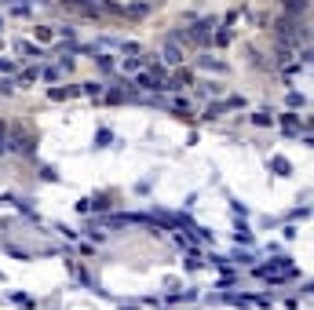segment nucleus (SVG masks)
Instances as JSON below:
<instances>
[{
	"mask_svg": "<svg viewBox=\"0 0 314 310\" xmlns=\"http://www.w3.org/2000/svg\"><path fill=\"white\" fill-rule=\"evenodd\" d=\"M289 106H292V110H296V106H307V99H303V95H296V91H292V95H289Z\"/></svg>",
	"mask_w": 314,
	"mask_h": 310,
	"instance_id": "6ab92c4d",
	"label": "nucleus"
},
{
	"mask_svg": "<svg viewBox=\"0 0 314 310\" xmlns=\"http://www.w3.org/2000/svg\"><path fill=\"white\" fill-rule=\"evenodd\" d=\"M230 40H234V33H230V30H219L216 33V44H230Z\"/></svg>",
	"mask_w": 314,
	"mask_h": 310,
	"instance_id": "dca6fc26",
	"label": "nucleus"
},
{
	"mask_svg": "<svg viewBox=\"0 0 314 310\" xmlns=\"http://www.w3.org/2000/svg\"><path fill=\"white\" fill-rule=\"evenodd\" d=\"M15 88H18V84H15L11 77H4V80H0V95H11Z\"/></svg>",
	"mask_w": 314,
	"mask_h": 310,
	"instance_id": "ddd939ff",
	"label": "nucleus"
},
{
	"mask_svg": "<svg viewBox=\"0 0 314 310\" xmlns=\"http://www.w3.org/2000/svg\"><path fill=\"white\" fill-rule=\"evenodd\" d=\"M234 237H237V245H252V233H248V227H241Z\"/></svg>",
	"mask_w": 314,
	"mask_h": 310,
	"instance_id": "4468645a",
	"label": "nucleus"
},
{
	"mask_svg": "<svg viewBox=\"0 0 314 310\" xmlns=\"http://www.w3.org/2000/svg\"><path fill=\"white\" fill-rule=\"evenodd\" d=\"M0 154H7V124L0 120Z\"/></svg>",
	"mask_w": 314,
	"mask_h": 310,
	"instance_id": "2eb2a0df",
	"label": "nucleus"
},
{
	"mask_svg": "<svg viewBox=\"0 0 314 310\" xmlns=\"http://www.w3.org/2000/svg\"><path fill=\"white\" fill-rule=\"evenodd\" d=\"M252 120L260 128H267V124H274V117H271V110H260V114H252Z\"/></svg>",
	"mask_w": 314,
	"mask_h": 310,
	"instance_id": "9d476101",
	"label": "nucleus"
},
{
	"mask_svg": "<svg viewBox=\"0 0 314 310\" xmlns=\"http://www.w3.org/2000/svg\"><path fill=\"white\" fill-rule=\"evenodd\" d=\"M18 51H22V55H37V59H40V48H33V44H18Z\"/></svg>",
	"mask_w": 314,
	"mask_h": 310,
	"instance_id": "a211bd4d",
	"label": "nucleus"
},
{
	"mask_svg": "<svg viewBox=\"0 0 314 310\" xmlns=\"http://www.w3.org/2000/svg\"><path fill=\"white\" fill-rule=\"evenodd\" d=\"M51 33L55 30H48V26H37V40H51Z\"/></svg>",
	"mask_w": 314,
	"mask_h": 310,
	"instance_id": "f3484780",
	"label": "nucleus"
},
{
	"mask_svg": "<svg viewBox=\"0 0 314 310\" xmlns=\"http://www.w3.org/2000/svg\"><path fill=\"white\" fill-rule=\"evenodd\" d=\"M139 88H161V80L154 73H139Z\"/></svg>",
	"mask_w": 314,
	"mask_h": 310,
	"instance_id": "1a4fd4ad",
	"label": "nucleus"
},
{
	"mask_svg": "<svg viewBox=\"0 0 314 310\" xmlns=\"http://www.w3.org/2000/svg\"><path fill=\"white\" fill-rule=\"evenodd\" d=\"M164 62H172V66H179V62H183L179 40H168V44H164Z\"/></svg>",
	"mask_w": 314,
	"mask_h": 310,
	"instance_id": "20e7f679",
	"label": "nucleus"
},
{
	"mask_svg": "<svg viewBox=\"0 0 314 310\" xmlns=\"http://www.w3.org/2000/svg\"><path fill=\"white\" fill-rule=\"evenodd\" d=\"M289 267H292V263L285 259V256H274L271 263H263V267H252V274H256V277H267V281H271L274 274H281V270H289Z\"/></svg>",
	"mask_w": 314,
	"mask_h": 310,
	"instance_id": "f03ea898",
	"label": "nucleus"
},
{
	"mask_svg": "<svg viewBox=\"0 0 314 310\" xmlns=\"http://www.w3.org/2000/svg\"><path fill=\"white\" fill-rule=\"evenodd\" d=\"M0 26H4V22H0Z\"/></svg>",
	"mask_w": 314,
	"mask_h": 310,
	"instance_id": "4be33fe9",
	"label": "nucleus"
},
{
	"mask_svg": "<svg viewBox=\"0 0 314 310\" xmlns=\"http://www.w3.org/2000/svg\"><path fill=\"white\" fill-rule=\"evenodd\" d=\"M33 80H37V70H26L22 77H18V84H33Z\"/></svg>",
	"mask_w": 314,
	"mask_h": 310,
	"instance_id": "aec40b11",
	"label": "nucleus"
},
{
	"mask_svg": "<svg viewBox=\"0 0 314 310\" xmlns=\"http://www.w3.org/2000/svg\"><path fill=\"white\" fill-rule=\"evenodd\" d=\"M201 70H216V73H230L223 62H212V59H201Z\"/></svg>",
	"mask_w": 314,
	"mask_h": 310,
	"instance_id": "f8f14e48",
	"label": "nucleus"
},
{
	"mask_svg": "<svg viewBox=\"0 0 314 310\" xmlns=\"http://www.w3.org/2000/svg\"><path fill=\"white\" fill-rule=\"evenodd\" d=\"M80 91L91 95V99H99V95H103V84H95V80H91V84H80Z\"/></svg>",
	"mask_w": 314,
	"mask_h": 310,
	"instance_id": "9b49d317",
	"label": "nucleus"
},
{
	"mask_svg": "<svg viewBox=\"0 0 314 310\" xmlns=\"http://www.w3.org/2000/svg\"><path fill=\"white\" fill-rule=\"evenodd\" d=\"M285 15H307V0H285Z\"/></svg>",
	"mask_w": 314,
	"mask_h": 310,
	"instance_id": "39448f33",
	"label": "nucleus"
},
{
	"mask_svg": "<svg viewBox=\"0 0 314 310\" xmlns=\"http://www.w3.org/2000/svg\"><path fill=\"white\" fill-rule=\"evenodd\" d=\"M271 168H274L278 175H289V172H292V164L285 161V157H271Z\"/></svg>",
	"mask_w": 314,
	"mask_h": 310,
	"instance_id": "6e6552de",
	"label": "nucleus"
},
{
	"mask_svg": "<svg viewBox=\"0 0 314 310\" xmlns=\"http://www.w3.org/2000/svg\"><path fill=\"white\" fill-rule=\"evenodd\" d=\"M274 37H278L281 48H296L300 40L307 44V26H300L296 15H278V22H274Z\"/></svg>",
	"mask_w": 314,
	"mask_h": 310,
	"instance_id": "f257e3e1",
	"label": "nucleus"
},
{
	"mask_svg": "<svg viewBox=\"0 0 314 310\" xmlns=\"http://www.w3.org/2000/svg\"><path fill=\"white\" fill-rule=\"evenodd\" d=\"M77 91H80V88H51L48 95H51L55 102H62V99H73V95H77Z\"/></svg>",
	"mask_w": 314,
	"mask_h": 310,
	"instance_id": "0eeeda50",
	"label": "nucleus"
},
{
	"mask_svg": "<svg viewBox=\"0 0 314 310\" xmlns=\"http://www.w3.org/2000/svg\"><path fill=\"white\" fill-rule=\"evenodd\" d=\"M281 128L289 131V135H300V117H296V114H285V117H281Z\"/></svg>",
	"mask_w": 314,
	"mask_h": 310,
	"instance_id": "423d86ee",
	"label": "nucleus"
},
{
	"mask_svg": "<svg viewBox=\"0 0 314 310\" xmlns=\"http://www.w3.org/2000/svg\"><path fill=\"white\" fill-rule=\"evenodd\" d=\"M187 40H194V44H208V40H212V22H197V26L187 33Z\"/></svg>",
	"mask_w": 314,
	"mask_h": 310,
	"instance_id": "7ed1b4c3",
	"label": "nucleus"
},
{
	"mask_svg": "<svg viewBox=\"0 0 314 310\" xmlns=\"http://www.w3.org/2000/svg\"><path fill=\"white\" fill-rule=\"evenodd\" d=\"M11 70H15V62H11V59H0V73H11Z\"/></svg>",
	"mask_w": 314,
	"mask_h": 310,
	"instance_id": "412c9836",
	"label": "nucleus"
}]
</instances>
